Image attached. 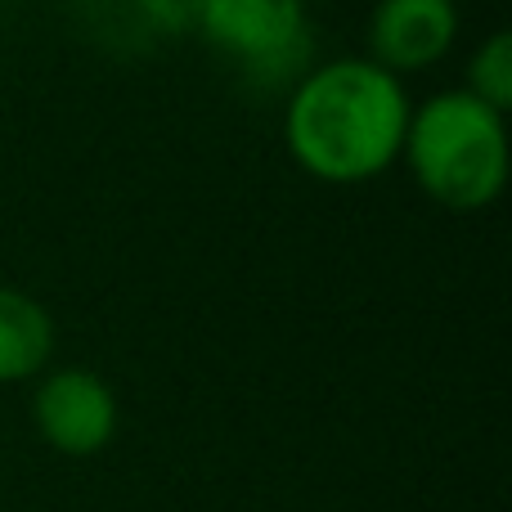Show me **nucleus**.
I'll return each instance as SVG.
<instances>
[{
  "label": "nucleus",
  "instance_id": "obj_1",
  "mask_svg": "<svg viewBox=\"0 0 512 512\" xmlns=\"http://www.w3.org/2000/svg\"><path fill=\"white\" fill-rule=\"evenodd\" d=\"M405 126V86L369 59H337L306 72L283 117L292 158L328 185L382 176L405 149Z\"/></svg>",
  "mask_w": 512,
  "mask_h": 512
},
{
  "label": "nucleus",
  "instance_id": "obj_2",
  "mask_svg": "<svg viewBox=\"0 0 512 512\" xmlns=\"http://www.w3.org/2000/svg\"><path fill=\"white\" fill-rule=\"evenodd\" d=\"M405 153L418 185L450 212H481L508 185L504 113L472 90H445L409 113Z\"/></svg>",
  "mask_w": 512,
  "mask_h": 512
},
{
  "label": "nucleus",
  "instance_id": "obj_3",
  "mask_svg": "<svg viewBox=\"0 0 512 512\" xmlns=\"http://www.w3.org/2000/svg\"><path fill=\"white\" fill-rule=\"evenodd\" d=\"M198 32L261 86L297 77L310 59V23L301 0H203Z\"/></svg>",
  "mask_w": 512,
  "mask_h": 512
},
{
  "label": "nucleus",
  "instance_id": "obj_4",
  "mask_svg": "<svg viewBox=\"0 0 512 512\" xmlns=\"http://www.w3.org/2000/svg\"><path fill=\"white\" fill-rule=\"evenodd\" d=\"M32 414H36V432L59 454H72V459L99 454L117 436V396L90 369L50 373L36 387Z\"/></svg>",
  "mask_w": 512,
  "mask_h": 512
},
{
  "label": "nucleus",
  "instance_id": "obj_5",
  "mask_svg": "<svg viewBox=\"0 0 512 512\" xmlns=\"http://www.w3.org/2000/svg\"><path fill=\"white\" fill-rule=\"evenodd\" d=\"M454 32H459L454 0H378L369 18L373 63L391 77L418 72L450 50Z\"/></svg>",
  "mask_w": 512,
  "mask_h": 512
},
{
  "label": "nucleus",
  "instance_id": "obj_6",
  "mask_svg": "<svg viewBox=\"0 0 512 512\" xmlns=\"http://www.w3.org/2000/svg\"><path fill=\"white\" fill-rule=\"evenodd\" d=\"M86 27L108 41L113 50H149L185 27H198V5L203 0H77Z\"/></svg>",
  "mask_w": 512,
  "mask_h": 512
},
{
  "label": "nucleus",
  "instance_id": "obj_7",
  "mask_svg": "<svg viewBox=\"0 0 512 512\" xmlns=\"http://www.w3.org/2000/svg\"><path fill=\"white\" fill-rule=\"evenodd\" d=\"M54 351V324L41 301L0 288V382H23L45 369Z\"/></svg>",
  "mask_w": 512,
  "mask_h": 512
},
{
  "label": "nucleus",
  "instance_id": "obj_8",
  "mask_svg": "<svg viewBox=\"0 0 512 512\" xmlns=\"http://www.w3.org/2000/svg\"><path fill=\"white\" fill-rule=\"evenodd\" d=\"M468 81H472L468 86L472 95H477L481 104H490L495 113H504L512 104V36L508 32H495L481 45L468 68Z\"/></svg>",
  "mask_w": 512,
  "mask_h": 512
}]
</instances>
